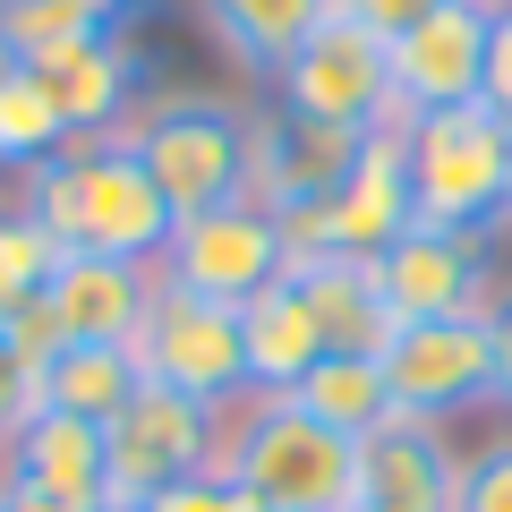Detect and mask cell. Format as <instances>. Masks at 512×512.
Segmentation results:
<instances>
[{
	"instance_id": "9c48e42d",
	"label": "cell",
	"mask_w": 512,
	"mask_h": 512,
	"mask_svg": "<svg viewBox=\"0 0 512 512\" xmlns=\"http://www.w3.org/2000/svg\"><path fill=\"white\" fill-rule=\"evenodd\" d=\"M384 393L393 419H453V410L495 393V342L487 316H436V325H393L384 333Z\"/></svg>"
},
{
	"instance_id": "74e56055",
	"label": "cell",
	"mask_w": 512,
	"mask_h": 512,
	"mask_svg": "<svg viewBox=\"0 0 512 512\" xmlns=\"http://www.w3.org/2000/svg\"><path fill=\"white\" fill-rule=\"evenodd\" d=\"M111 512H137V504H111Z\"/></svg>"
},
{
	"instance_id": "f1b7e54d",
	"label": "cell",
	"mask_w": 512,
	"mask_h": 512,
	"mask_svg": "<svg viewBox=\"0 0 512 512\" xmlns=\"http://www.w3.org/2000/svg\"><path fill=\"white\" fill-rule=\"evenodd\" d=\"M35 367L18 359V350H9V333H0V453H9V444H18V427L35 419Z\"/></svg>"
},
{
	"instance_id": "484cf974",
	"label": "cell",
	"mask_w": 512,
	"mask_h": 512,
	"mask_svg": "<svg viewBox=\"0 0 512 512\" xmlns=\"http://www.w3.org/2000/svg\"><path fill=\"white\" fill-rule=\"evenodd\" d=\"M137 512H265V495L239 487V478H222V470H188V478H171V487H154Z\"/></svg>"
},
{
	"instance_id": "4fadbf2b",
	"label": "cell",
	"mask_w": 512,
	"mask_h": 512,
	"mask_svg": "<svg viewBox=\"0 0 512 512\" xmlns=\"http://www.w3.org/2000/svg\"><path fill=\"white\" fill-rule=\"evenodd\" d=\"M410 222H419V197H410V128L384 120V128L359 137V163H350L342 188L325 197V248L376 265Z\"/></svg>"
},
{
	"instance_id": "f35d334b",
	"label": "cell",
	"mask_w": 512,
	"mask_h": 512,
	"mask_svg": "<svg viewBox=\"0 0 512 512\" xmlns=\"http://www.w3.org/2000/svg\"><path fill=\"white\" fill-rule=\"evenodd\" d=\"M350 512H359V504H350Z\"/></svg>"
},
{
	"instance_id": "8fae6325",
	"label": "cell",
	"mask_w": 512,
	"mask_h": 512,
	"mask_svg": "<svg viewBox=\"0 0 512 512\" xmlns=\"http://www.w3.org/2000/svg\"><path fill=\"white\" fill-rule=\"evenodd\" d=\"M367 128H325L299 120V111H248V180L239 197H256L265 214H291V205H325L342 188V171L359 163Z\"/></svg>"
},
{
	"instance_id": "1f68e13d",
	"label": "cell",
	"mask_w": 512,
	"mask_h": 512,
	"mask_svg": "<svg viewBox=\"0 0 512 512\" xmlns=\"http://www.w3.org/2000/svg\"><path fill=\"white\" fill-rule=\"evenodd\" d=\"M487 342H495V393H487V402L512 410V291H495V308H487Z\"/></svg>"
},
{
	"instance_id": "d590c367",
	"label": "cell",
	"mask_w": 512,
	"mask_h": 512,
	"mask_svg": "<svg viewBox=\"0 0 512 512\" xmlns=\"http://www.w3.org/2000/svg\"><path fill=\"white\" fill-rule=\"evenodd\" d=\"M9 69H18V60H9V43H0V77H9Z\"/></svg>"
},
{
	"instance_id": "83f0119b",
	"label": "cell",
	"mask_w": 512,
	"mask_h": 512,
	"mask_svg": "<svg viewBox=\"0 0 512 512\" xmlns=\"http://www.w3.org/2000/svg\"><path fill=\"white\" fill-rule=\"evenodd\" d=\"M0 333H9V350H18V359L35 367V376H43V367L60 359V350H69V333H60V316H52V299H26L18 316H0Z\"/></svg>"
},
{
	"instance_id": "7402d4cb",
	"label": "cell",
	"mask_w": 512,
	"mask_h": 512,
	"mask_svg": "<svg viewBox=\"0 0 512 512\" xmlns=\"http://www.w3.org/2000/svg\"><path fill=\"white\" fill-rule=\"evenodd\" d=\"M137 384H146V367H137V350H128V342H69L35 376V402L43 410H77V419H111Z\"/></svg>"
},
{
	"instance_id": "836d02e7",
	"label": "cell",
	"mask_w": 512,
	"mask_h": 512,
	"mask_svg": "<svg viewBox=\"0 0 512 512\" xmlns=\"http://www.w3.org/2000/svg\"><path fill=\"white\" fill-rule=\"evenodd\" d=\"M77 9H94L103 26H120V18H137V0H77Z\"/></svg>"
},
{
	"instance_id": "d6986e66",
	"label": "cell",
	"mask_w": 512,
	"mask_h": 512,
	"mask_svg": "<svg viewBox=\"0 0 512 512\" xmlns=\"http://www.w3.org/2000/svg\"><path fill=\"white\" fill-rule=\"evenodd\" d=\"M291 402L308 410L316 427L350 436V444H367L384 419H393V393H384V359L376 350H325V359L291 384Z\"/></svg>"
},
{
	"instance_id": "5b68a950",
	"label": "cell",
	"mask_w": 512,
	"mask_h": 512,
	"mask_svg": "<svg viewBox=\"0 0 512 512\" xmlns=\"http://www.w3.org/2000/svg\"><path fill=\"white\" fill-rule=\"evenodd\" d=\"M274 103L299 111V120H325V128L402 120V111H393V43H376L359 18L333 9V18L274 69Z\"/></svg>"
},
{
	"instance_id": "ac0fdd59",
	"label": "cell",
	"mask_w": 512,
	"mask_h": 512,
	"mask_svg": "<svg viewBox=\"0 0 512 512\" xmlns=\"http://www.w3.org/2000/svg\"><path fill=\"white\" fill-rule=\"evenodd\" d=\"M239 350H248V393H291L333 342H325V325H316L308 291L282 274V282H265V291L239 308Z\"/></svg>"
},
{
	"instance_id": "e575fe53",
	"label": "cell",
	"mask_w": 512,
	"mask_h": 512,
	"mask_svg": "<svg viewBox=\"0 0 512 512\" xmlns=\"http://www.w3.org/2000/svg\"><path fill=\"white\" fill-rule=\"evenodd\" d=\"M478 9H487V18H504V9H512V0H478Z\"/></svg>"
},
{
	"instance_id": "3957f363",
	"label": "cell",
	"mask_w": 512,
	"mask_h": 512,
	"mask_svg": "<svg viewBox=\"0 0 512 512\" xmlns=\"http://www.w3.org/2000/svg\"><path fill=\"white\" fill-rule=\"evenodd\" d=\"M402 128H410V197H419V222H436V231H487V222H504L512 128L487 103H444V111H419Z\"/></svg>"
},
{
	"instance_id": "2e32d148",
	"label": "cell",
	"mask_w": 512,
	"mask_h": 512,
	"mask_svg": "<svg viewBox=\"0 0 512 512\" xmlns=\"http://www.w3.org/2000/svg\"><path fill=\"white\" fill-rule=\"evenodd\" d=\"M154 282L163 274L154 265H128V256H60L43 299H52L69 342H137V325L154 308Z\"/></svg>"
},
{
	"instance_id": "f546056e",
	"label": "cell",
	"mask_w": 512,
	"mask_h": 512,
	"mask_svg": "<svg viewBox=\"0 0 512 512\" xmlns=\"http://www.w3.org/2000/svg\"><path fill=\"white\" fill-rule=\"evenodd\" d=\"M333 9H342V18H359L376 43H402L410 26H419L427 9H436V0H333Z\"/></svg>"
},
{
	"instance_id": "8d00e7d4",
	"label": "cell",
	"mask_w": 512,
	"mask_h": 512,
	"mask_svg": "<svg viewBox=\"0 0 512 512\" xmlns=\"http://www.w3.org/2000/svg\"><path fill=\"white\" fill-rule=\"evenodd\" d=\"M504 222H512V188H504Z\"/></svg>"
},
{
	"instance_id": "ffe728a7",
	"label": "cell",
	"mask_w": 512,
	"mask_h": 512,
	"mask_svg": "<svg viewBox=\"0 0 512 512\" xmlns=\"http://www.w3.org/2000/svg\"><path fill=\"white\" fill-rule=\"evenodd\" d=\"M197 18L214 26V43H231L248 69L274 77L282 60L333 18V0H197Z\"/></svg>"
},
{
	"instance_id": "9a60e30c",
	"label": "cell",
	"mask_w": 512,
	"mask_h": 512,
	"mask_svg": "<svg viewBox=\"0 0 512 512\" xmlns=\"http://www.w3.org/2000/svg\"><path fill=\"white\" fill-rule=\"evenodd\" d=\"M9 487L60 495L77 512H111V461H103V419H77V410H35L18 427V444L0 453Z\"/></svg>"
},
{
	"instance_id": "30bf717a",
	"label": "cell",
	"mask_w": 512,
	"mask_h": 512,
	"mask_svg": "<svg viewBox=\"0 0 512 512\" xmlns=\"http://www.w3.org/2000/svg\"><path fill=\"white\" fill-rule=\"evenodd\" d=\"M376 299L393 325H436V316H487L495 308V265L478 231H436L410 222L376 256Z\"/></svg>"
},
{
	"instance_id": "44dd1931",
	"label": "cell",
	"mask_w": 512,
	"mask_h": 512,
	"mask_svg": "<svg viewBox=\"0 0 512 512\" xmlns=\"http://www.w3.org/2000/svg\"><path fill=\"white\" fill-rule=\"evenodd\" d=\"M291 282L308 291V308H316V325H325L333 350H384L393 316H384V299H376V265H367V256H316Z\"/></svg>"
},
{
	"instance_id": "7c38bea8",
	"label": "cell",
	"mask_w": 512,
	"mask_h": 512,
	"mask_svg": "<svg viewBox=\"0 0 512 512\" xmlns=\"http://www.w3.org/2000/svg\"><path fill=\"white\" fill-rule=\"evenodd\" d=\"M487 35L495 18L478 0H436L393 43V111L419 120V111H444V103H478L487 94Z\"/></svg>"
},
{
	"instance_id": "6da1fadb",
	"label": "cell",
	"mask_w": 512,
	"mask_h": 512,
	"mask_svg": "<svg viewBox=\"0 0 512 512\" xmlns=\"http://www.w3.org/2000/svg\"><path fill=\"white\" fill-rule=\"evenodd\" d=\"M26 214L52 231L60 256H128V265H163L171 248V197L120 137H77L43 171H26Z\"/></svg>"
},
{
	"instance_id": "277c9868",
	"label": "cell",
	"mask_w": 512,
	"mask_h": 512,
	"mask_svg": "<svg viewBox=\"0 0 512 512\" xmlns=\"http://www.w3.org/2000/svg\"><path fill=\"white\" fill-rule=\"evenodd\" d=\"M111 137L154 171L171 214H205L248 180V111L214 103V94H163L137 111V128H111Z\"/></svg>"
},
{
	"instance_id": "4dcf8cb0",
	"label": "cell",
	"mask_w": 512,
	"mask_h": 512,
	"mask_svg": "<svg viewBox=\"0 0 512 512\" xmlns=\"http://www.w3.org/2000/svg\"><path fill=\"white\" fill-rule=\"evenodd\" d=\"M478 103L512 128V9L495 18V35H487V94H478Z\"/></svg>"
},
{
	"instance_id": "e0dca14e",
	"label": "cell",
	"mask_w": 512,
	"mask_h": 512,
	"mask_svg": "<svg viewBox=\"0 0 512 512\" xmlns=\"http://www.w3.org/2000/svg\"><path fill=\"white\" fill-rule=\"evenodd\" d=\"M26 69H35L43 94L60 103L69 137H111V120H120L128 94H137V52H128L120 26H103V35H86V43H60V52L26 60Z\"/></svg>"
},
{
	"instance_id": "7a4b0ae2",
	"label": "cell",
	"mask_w": 512,
	"mask_h": 512,
	"mask_svg": "<svg viewBox=\"0 0 512 512\" xmlns=\"http://www.w3.org/2000/svg\"><path fill=\"white\" fill-rule=\"evenodd\" d=\"M214 470L265 495V512H350L359 504V444L316 427L291 393H239L222 410Z\"/></svg>"
},
{
	"instance_id": "52a82bcc",
	"label": "cell",
	"mask_w": 512,
	"mask_h": 512,
	"mask_svg": "<svg viewBox=\"0 0 512 512\" xmlns=\"http://www.w3.org/2000/svg\"><path fill=\"white\" fill-rule=\"evenodd\" d=\"M137 367L146 384H171V393H197V402L231 410L248 393V350H239V308L222 299H197L180 282H154V308L137 325Z\"/></svg>"
},
{
	"instance_id": "d4e9b609",
	"label": "cell",
	"mask_w": 512,
	"mask_h": 512,
	"mask_svg": "<svg viewBox=\"0 0 512 512\" xmlns=\"http://www.w3.org/2000/svg\"><path fill=\"white\" fill-rule=\"evenodd\" d=\"M52 265H60V248H52V231H43L26 205H18V214H0V316H18L26 299H43Z\"/></svg>"
},
{
	"instance_id": "ba28073f",
	"label": "cell",
	"mask_w": 512,
	"mask_h": 512,
	"mask_svg": "<svg viewBox=\"0 0 512 512\" xmlns=\"http://www.w3.org/2000/svg\"><path fill=\"white\" fill-rule=\"evenodd\" d=\"M154 274L180 282V291H197V299L248 308L265 282H282V214H265L256 197H222V205H205V214H180Z\"/></svg>"
},
{
	"instance_id": "603a6c76",
	"label": "cell",
	"mask_w": 512,
	"mask_h": 512,
	"mask_svg": "<svg viewBox=\"0 0 512 512\" xmlns=\"http://www.w3.org/2000/svg\"><path fill=\"white\" fill-rule=\"evenodd\" d=\"M77 137H69V120H60V103L43 94V77L26 69H9L0 77V171H43L52 154H69Z\"/></svg>"
},
{
	"instance_id": "cb8c5ba5",
	"label": "cell",
	"mask_w": 512,
	"mask_h": 512,
	"mask_svg": "<svg viewBox=\"0 0 512 512\" xmlns=\"http://www.w3.org/2000/svg\"><path fill=\"white\" fill-rule=\"evenodd\" d=\"M86 35H103V18L77 9V0H0V43H9V60H43V52L86 43Z\"/></svg>"
},
{
	"instance_id": "5bb4252c",
	"label": "cell",
	"mask_w": 512,
	"mask_h": 512,
	"mask_svg": "<svg viewBox=\"0 0 512 512\" xmlns=\"http://www.w3.org/2000/svg\"><path fill=\"white\" fill-rule=\"evenodd\" d=\"M461 453L436 419H384L359 444V512H453Z\"/></svg>"
},
{
	"instance_id": "d6a6232c",
	"label": "cell",
	"mask_w": 512,
	"mask_h": 512,
	"mask_svg": "<svg viewBox=\"0 0 512 512\" xmlns=\"http://www.w3.org/2000/svg\"><path fill=\"white\" fill-rule=\"evenodd\" d=\"M0 512H77V504H60V495H35V487H9V478H0Z\"/></svg>"
},
{
	"instance_id": "8992f818",
	"label": "cell",
	"mask_w": 512,
	"mask_h": 512,
	"mask_svg": "<svg viewBox=\"0 0 512 512\" xmlns=\"http://www.w3.org/2000/svg\"><path fill=\"white\" fill-rule=\"evenodd\" d=\"M222 444V410L171 384H137L120 410L103 419V461H111V504H146L154 487L188 470H214Z\"/></svg>"
},
{
	"instance_id": "4316f807",
	"label": "cell",
	"mask_w": 512,
	"mask_h": 512,
	"mask_svg": "<svg viewBox=\"0 0 512 512\" xmlns=\"http://www.w3.org/2000/svg\"><path fill=\"white\" fill-rule=\"evenodd\" d=\"M453 512H512V436L461 453V487H453Z\"/></svg>"
}]
</instances>
